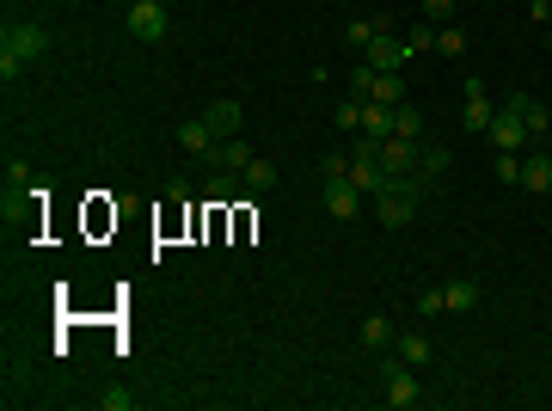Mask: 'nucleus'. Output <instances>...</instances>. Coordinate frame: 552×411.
I'll return each instance as SVG.
<instances>
[{
	"instance_id": "c756f323",
	"label": "nucleus",
	"mask_w": 552,
	"mask_h": 411,
	"mask_svg": "<svg viewBox=\"0 0 552 411\" xmlns=\"http://www.w3.org/2000/svg\"><path fill=\"white\" fill-rule=\"evenodd\" d=\"M497 178H503V184H521V160L516 154H497Z\"/></svg>"
},
{
	"instance_id": "f8f14e48",
	"label": "nucleus",
	"mask_w": 552,
	"mask_h": 411,
	"mask_svg": "<svg viewBox=\"0 0 552 411\" xmlns=\"http://www.w3.org/2000/svg\"><path fill=\"white\" fill-rule=\"evenodd\" d=\"M460 123H467V136H485L491 130V99H485V80H467V93H460Z\"/></svg>"
},
{
	"instance_id": "9d476101",
	"label": "nucleus",
	"mask_w": 552,
	"mask_h": 411,
	"mask_svg": "<svg viewBox=\"0 0 552 411\" xmlns=\"http://www.w3.org/2000/svg\"><path fill=\"white\" fill-rule=\"evenodd\" d=\"M178 147H184L191 160H209V166H215V147H221V141H215V130H209L203 117H184V123H178Z\"/></svg>"
},
{
	"instance_id": "bb28decb",
	"label": "nucleus",
	"mask_w": 552,
	"mask_h": 411,
	"mask_svg": "<svg viewBox=\"0 0 552 411\" xmlns=\"http://www.w3.org/2000/svg\"><path fill=\"white\" fill-rule=\"evenodd\" d=\"M362 104H369V99H356V93L338 104V130H344V136H356V130H362Z\"/></svg>"
},
{
	"instance_id": "c85d7f7f",
	"label": "nucleus",
	"mask_w": 552,
	"mask_h": 411,
	"mask_svg": "<svg viewBox=\"0 0 552 411\" xmlns=\"http://www.w3.org/2000/svg\"><path fill=\"white\" fill-rule=\"evenodd\" d=\"M436 313H449L442 308V289H417V319H436Z\"/></svg>"
},
{
	"instance_id": "a878e982",
	"label": "nucleus",
	"mask_w": 552,
	"mask_h": 411,
	"mask_svg": "<svg viewBox=\"0 0 552 411\" xmlns=\"http://www.w3.org/2000/svg\"><path fill=\"white\" fill-rule=\"evenodd\" d=\"M375 80H380V68H375V62H362V56H356V74H350V93H356V99H369V93H375Z\"/></svg>"
},
{
	"instance_id": "6e6552de",
	"label": "nucleus",
	"mask_w": 552,
	"mask_h": 411,
	"mask_svg": "<svg viewBox=\"0 0 552 411\" xmlns=\"http://www.w3.org/2000/svg\"><path fill=\"white\" fill-rule=\"evenodd\" d=\"M350 178H356V191H362V197H375L380 184H387V166H380L375 141H356V154H350Z\"/></svg>"
},
{
	"instance_id": "f03ea898",
	"label": "nucleus",
	"mask_w": 552,
	"mask_h": 411,
	"mask_svg": "<svg viewBox=\"0 0 552 411\" xmlns=\"http://www.w3.org/2000/svg\"><path fill=\"white\" fill-rule=\"evenodd\" d=\"M375 43L362 49V62H375L380 74H405V62H412V49H405V37H399V25H393V13H375Z\"/></svg>"
},
{
	"instance_id": "39448f33",
	"label": "nucleus",
	"mask_w": 552,
	"mask_h": 411,
	"mask_svg": "<svg viewBox=\"0 0 552 411\" xmlns=\"http://www.w3.org/2000/svg\"><path fill=\"white\" fill-rule=\"evenodd\" d=\"M123 25H129V37H136V43H160V37L173 31V13H166L160 0H129Z\"/></svg>"
},
{
	"instance_id": "473e14b6",
	"label": "nucleus",
	"mask_w": 552,
	"mask_h": 411,
	"mask_svg": "<svg viewBox=\"0 0 552 411\" xmlns=\"http://www.w3.org/2000/svg\"><path fill=\"white\" fill-rule=\"evenodd\" d=\"M129 406H136L129 393H99V411H129Z\"/></svg>"
},
{
	"instance_id": "423d86ee",
	"label": "nucleus",
	"mask_w": 552,
	"mask_h": 411,
	"mask_svg": "<svg viewBox=\"0 0 552 411\" xmlns=\"http://www.w3.org/2000/svg\"><path fill=\"white\" fill-rule=\"evenodd\" d=\"M375 154H380V166H387V178H423V141H405V136H387L375 141Z\"/></svg>"
},
{
	"instance_id": "393cba45",
	"label": "nucleus",
	"mask_w": 552,
	"mask_h": 411,
	"mask_svg": "<svg viewBox=\"0 0 552 411\" xmlns=\"http://www.w3.org/2000/svg\"><path fill=\"white\" fill-rule=\"evenodd\" d=\"M436 31H442V25H430V19H417L412 31H405V49H412V56H423V49H436Z\"/></svg>"
},
{
	"instance_id": "7ed1b4c3",
	"label": "nucleus",
	"mask_w": 552,
	"mask_h": 411,
	"mask_svg": "<svg viewBox=\"0 0 552 411\" xmlns=\"http://www.w3.org/2000/svg\"><path fill=\"white\" fill-rule=\"evenodd\" d=\"M380 387H387L380 399H387L393 411L423 406V387H417V375H412V362H405V356H387V362H380Z\"/></svg>"
},
{
	"instance_id": "2f4dec72",
	"label": "nucleus",
	"mask_w": 552,
	"mask_h": 411,
	"mask_svg": "<svg viewBox=\"0 0 552 411\" xmlns=\"http://www.w3.org/2000/svg\"><path fill=\"white\" fill-rule=\"evenodd\" d=\"M25 68H31V62H19V56H6V49H0V80H6V86H13Z\"/></svg>"
},
{
	"instance_id": "7c9ffc66",
	"label": "nucleus",
	"mask_w": 552,
	"mask_h": 411,
	"mask_svg": "<svg viewBox=\"0 0 552 411\" xmlns=\"http://www.w3.org/2000/svg\"><path fill=\"white\" fill-rule=\"evenodd\" d=\"M449 13H454V0H423V19H430V25H449Z\"/></svg>"
},
{
	"instance_id": "1a4fd4ad",
	"label": "nucleus",
	"mask_w": 552,
	"mask_h": 411,
	"mask_svg": "<svg viewBox=\"0 0 552 411\" xmlns=\"http://www.w3.org/2000/svg\"><path fill=\"white\" fill-rule=\"evenodd\" d=\"M485 136H491V147H503V154L534 147V141H528V130H521V117L510 111V104H503V111H491V130H485Z\"/></svg>"
},
{
	"instance_id": "6ab92c4d",
	"label": "nucleus",
	"mask_w": 552,
	"mask_h": 411,
	"mask_svg": "<svg viewBox=\"0 0 552 411\" xmlns=\"http://www.w3.org/2000/svg\"><path fill=\"white\" fill-rule=\"evenodd\" d=\"M442 308L449 313H473L479 308V282H467V276H460V282H442Z\"/></svg>"
},
{
	"instance_id": "ddd939ff",
	"label": "nucleus",
	"mask_w": 552,
	"mask_h": 411,
	"mask_svg": "<svg viewBox=\"0 0 552 411\" xmlns=\"http://www.w3.org/2000/svg\"><path fill=\"white\" fill-rule=\"evenodd\" d=\"M521 191H534V197L552 191V154L547 147H528V160H521Z\"/></svg>"
},
{
	"instance_id": "412c9836",
	"label": "nucleus",
	"mask_w": 552,
	"mask_h": 411,
	"mask_svg": "<svg viewBox=\"0 0 552 411\" xmlns=\"http://www.w3.org/2000/svg\"><path fill=\"white\" fill-rule=\"evenodd\" d=\"M399 356H405V362H412V369H423V362H430V356H436V344L423 338V332H399Z\"/></svg>"
},
{
	"instance_id": "4be33fe9",
	"label": "nucleus",
	"mask_w": 552,
	"mask_h": 411,
	"mask_svg": "<svg viewBox=\"0 0 552 411\" xmlns=\"http://www.w3.org/2000/svg\"><path fill=\"white\" fill-rule=\"evenodd\" d=\"M393 136L423 141V111H417V104H393Z\"/></svg>"
},
{
	"instance_id": "9b49d317",
	"label": "nucleus",
	"mask_w": 552,
	"mask_h": 411,
	"mask_svg": "<svg viewBox=\"0 0 552 411\" xmlns=\"http://www.w3.org/2000/svg\"><path fill=\"white\" fill-rule=\"evenodd\" d=\"M503 104H510V111L521 117V130H528V141H547V136H552V117H547V104H540V99H528V93H510Z\"/></svg>"
},
{
	"instance_id": "2eb2a0df",
	"label": "nucleus",
	"mask_w": 552,
	"mask_h": 411,
	"mask_svg": "<svg viewBox=\"0 0 552 411\" xmlns=\"http://www.w3.org/2000/svg\"><path fill=\"white\" fill-rule=\"evenodd\" d=\"M276 160H264V154H252V166L240 172V184H245V197H264V191H276Z\"/></svg>"
},
{
	"instance_id": "5701e85b",
	"label": "nucleus",
	"mask_w": 552,
	"mask_h": 411,
	"mask_svg": "<svg viewBox=\"0 0 552 411\" xmlns=\"http://www.w3.org/2000/svg\"><path fill=\"white\" fill-rule=\"evenodd\" d=\"M369 99H375V104H405V74H380Z\"/></svg>"
},
{
	"instance_id": "20e7f679",
	"label": "nucleus",
	"mask_w": 552,
	"mask_h": 411,
	"mask_svg": "<svg viewBox=\"0 0 552 411\" xmlns=\"http://www.w3.org/2000/svg\"><path fill=\"white\" fill-rule=\"evenodd\" d=\"M0 49L19 56V62H37V56L49 49V25H43V19H13V25L0 31Z\"/></svg>"
},
{
	"instance_id": "dca6fc26",
	"label": "nucleus",
	"mask_w": 552,
	"mask_h": 411,
	"mask_svg": "<svg viewBox=\"0 0 552 411\" xmlns=\"http://www.w3.org/2000/svg\"><path fill=\"white\" fill-rule=\"evenodd\" d=\"M356 136H362V141H387V136H393V104L369 99V104H362V130H356Z\"/></svg>"
},
{
	"instance_id": "f257e3e1",
	"label": "nucleus",
	"mask_w": 552,
	"mask_h": 411,
	"mask_svg": "<svg viewBox=\"0 0 552 411\" xmlns=\"http://www.w3.org/2000/svg\"><path fill=\"white\" fill-rule=\"evenodd\" d=\"M417 197H423V178H387V184H380L375 191V215H380V228H405V221H412L417 215Z\"/></svg>"
},
{
	"instance_id": "b1692460",
	"label": "nucleus",
	"mask_w": 552,
	"mask_h": 411,
	"mask_svg": "<svg viewBox=\"0 0 552 411\" xmlns=\"http://www.w3.org/2000/svg\"><path fill=\"white\" fill-rule=\"evenodd\" d=\"M375 31H380L375 19H350V25H344V43H350V49H356V56H362V49L375 43Z\"/></svg>"
},
{
	"instance_id": "f3484780",
	"label": "nucleus",
	"mask_w": 552,
	"mask_h": 411,
	"mask_svg": "<svg viewBox=\"0 0 552 411\" xmlns=\"http://www.w3.org/2000/svg\"><path fill=\"white\" fill-rule=\"evenodd\" d=\"M393 338H399L393 313H369V319H362V350H387Z\"/></svg>"
},
{
	"instance_id": "0eeeda50",
	"label": "nucleus",
	"mask_w": 552,
	"mask_h": 411,
	"mask_svg": "<svg viewBox=\"0 0 552 411\" xmlns=\"http://www.w3.org/2000/svg\"><path fill=\"white\" fill-rule=\"evenodd\" d=\"M325 215H332V221H356V215H362V191H356L350 172L325 178Z\"/></svg>"
},
{
	"instance_id": "4468645a",
	"label": "nucleus",
	"mask_w": 552,
	"mask_h": 411,
	"mask_svg": "<svg viewBox=\"0 0 552 411\" xmlns=\"http://www.w3.org/2000/svg\"><path fill=\"white\" fill-rule=\"evenodd\" d=\"M240 117H245V111H240V99H215V104H209V111H203V123H209V130H215V141L240 136Z\"/></svg>"
},
{
	"instance_id": "cd10ccee",
	"label": "nucleus",
	"mask_w": 552,
	"mask_h": 411,
	"mask_svg": "<svg viewBox=\"0 0 552 411\" xmlns=\"http://www.w3.org/2000/svg\"><path fill=\"white\" fill-rule=\"evenodd\" d=\"M460 49H467V31H460V25H442V31H436V56H460Z\"/></svg>"
},
{
	"instance_id": "72a5a7b5",
	"label": "nucleus",
	"mask_w": 552,
	"mask_h": 411,
	"mask_svg": "<svg viewBox=\"0 0 552 411\" xmlns=\"http://www.w3.org/2000/svg\"><path fill=\"white\" fill-rule=\"evenodd\" d=\"M528 19H534V25H547V19H552V0H528Z\"/></svg>"
},
{
	"instance_id": "a211bd4d",
	"label": "nucleus",
	"mask_w": 552,
	"mask_h": 411,
	"mask_svg": "<svg viewBox=\"0 0 552 411\" xmlns=\"http://www.w3.org/2000/svg\"><path fill=\"white\" fill-rule=\"evenodd\" d=\"M203 197H209V203H215V209H227V203H234V197H245L240 172H221V166H215V178H209V191H203Z\"/></svg>"
},
{
	"instance_id": "aec40b11",
	"label": "nucleus",
	"mask_w": 552,
	"mask_h": 411,
	"mask_svg": "<svg viewBox=\"0 0 552 411\" xmlns=\"http://www.w3.org/2000/svg\"><path fill=\"white\" fill-rule=\"evenodd\" d=\"M215 166H221V172H245V166H252V141L227 136L221 147H215Z\"/></svg>"
}]
</instances>
